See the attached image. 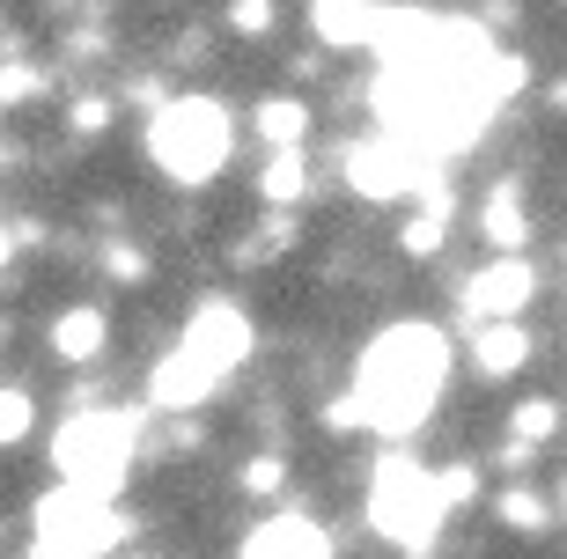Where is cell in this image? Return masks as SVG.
<instances>
[{
	"instance_id": "obj_1",
	"label": "cell",
	"mask_w": 567,
	"mask_h": 559,
	"mask_svg": "<svg viewBox=\"0 0 567 559\" xmlns=\"http://www.w3.org/2000/svg\"><path fill=\"white\" fill-rule=\"evenodd\" d=\"M442 383H450V339L435 324H391V332L369 339V353L354 369V413L377 435L405 442L442 397Z\"/></svg>"
},
{
	"instance_id": "obj_2",
	"label": "cell",
	"mask_w": 567,
	"mask_h": 559,
	"mask_svg": "<svg viewBox=\"0 0 567 559\" xmlns=\"http://www.w3.org/2000/svg\"><path fill=\"white\" fill-rule=\"evenodd\" d=\"M244 353H251V324H244V310H229V302H207V310L185 324L177 353L155 369L147 397H155V405H169V413H192L199 397H214L221 383H229Z\"/></svg>"
},
{
	"instance_id": "obj_3",
	"label": "cell",
	"mask_w": 567,
	"mask_h": 559,
	"mask_svg": "<svg viewBox=\"0 0 567 559\" xmlns=\"http://www.w3.org/2000/svg\"><path fill=\"white\" fill-rule=\"evenodd\" d=\"M457 500H450V478L413 464V456H391L377 464V486H369V522H377L383 538L399 545V552H427Z\"/></svg>"
},
{
	"instance_id": "obj_4",
	"label": "cell",
	"mask_w": 567,
	"mask_h": 559,
	"mask_svg": "<svg viewBox=\"0 0 567 559\" xmlns=\"http://www.w3.org/2000/svg\"><path fill=\"white\" fill-rule=\"evenodd\" d=\"M147 155L177 177V185H207L214 169L229 163V111L214 96H177V104L155 111L147 125Z\"/></svg>"
},
{
	"instance_id": "obj_5",
	"label": "cell",
	"mask_w": 567,
	"mask_h": 559,
	"mask_svg": "<svg viewBox=\"0 0 567 559\" xmlns=\"http://www.w3.org/2000/svg\"><path fill=\"white\" fill-rule=\"evenodd\" d=\"M133 435H141V413H74L52 442V464L82 494H118L133 464Z\"/></svg>"
},
{
	"instance_id": "obj_6",
	"label": "cell",
	"mask_w": 567,
	"mask_h": 559,
	"mask_svg": "<svg viewBox=\"0 0 567 559\" xmlns=\"http://www.w3.org/2000/svg\"><path fill=\"white\" fill-rule=\"evenodd\" d=\"M118 508H111V494H82V486H66L60 494L38 500V538H30V559H104L111 545H118Z\"/></svg>"
},
{
	"instance_id": "obj_7",
	"label": "cell",
	"mask_w": 567,
	"mask_h": 559,
	"mask_svg": "<svg viewBox=\"0 0 567 559\" xmlns=\"http://www.w3.org/2000/svg\"><path fill=\"white\" fill-rule=\"evenodd\" d=\"M347 177H354V191H369V199H399V191H421L427 155L413 141H399V133H377V141H361L354 155H347Z\"/></svg>"
},
{
	"instance_id": "obj_8",
	"label": "cell",
	"mask_w": 567,
	"mask_h": 559,
	"mask_svg": "<svg viewBox=\"0 0 567 559\" xmlns=\"http://www.w3.org/2000/svg\"><path fill=\"white\" fill-rule=\"evenodd\" d=\"M530 288H538V280H530L524 258H502V266H486L480 280L464 288V310L480 317V324H508V317L530 302Z\"/></svg>"
},
{
	"instance_id": "obj_9",
	"label": "cell",
	"mask_w": 567,
	"mask_h": 559,
	"mask_svg": "<svg viewBox=\"0 0 567 559\" xmlns=\"http://www.w3.org/2000/svg\"><path fill=\"white\" fill-rule=\"evenodd\" d=\"M244 559H332V538H324L310 516H274V522L251 530Z\"/></svg>"
},
{
	"instance_id": "obj_10",
	"label": "cell",
	"mask_w": 567,
	"mask_h": 559,
	"mask_svg": "<svg viewBox=\"0 0 567 559\" xmlns=\"http://www.w3.org/2000/svg\"><path fill=\"white\" fill-rule=\"evenodd\" d=\"M310 15H317V38H324V44H369L383 8H377V0H317Z\"/></svg>"
},
{
	"instance_id": "obj_11",
	"label": "cell",
	"mask_w": 567,
	"mask_h": 559,
	"mask_svg": "<svg viewBox=\"0 0 567 559\" xmlns=\"http://www.w3.org/2000/svg\"><path fill=\"white\" fill-rule=\"evenodd\" d=\"M524 353H530V339L516 332V317H508V324H480V346H472L480 375H516V369H524Z\"/></svg>"
},
{
	"instance_id": "obj_12",
	"label": "cell",
	"mask_w": 567,
	"mask_h": 559,
	"mask_svg": "<svg viewBox=\"0 0 567 559\" xmlns=\"http://www.w3.org/2000/svg\"><path fill=\"white\" fill-rule=\"evenodd\" d=\"M52 353L60 361H96L104 353V310H66L52 324Z\"/></svg>"
},
{
	"instance_id": "obj_13",
	"label": "cell",
	"mask_w": 567,
	"mask_h": 559,
	"mask_svg": "<svg viewBox=\"0 0 567 559\" xmlns=\"http://www.w3.org/2000/svg\"><path fill=\"white\" fill-rule=\"evenodd\" d=\"M480 221H486V236H494L502 250H516V244H524V199H516V185H502V191H494Z\"/></svg>"
},
{
	"instance_id": "obj_14",
	"label": "cell",
	"mask_w": 567,
	"mask_h": 559,
	"mask_svg": "<svg viewBox=\"0 0 567 559\" xmlns=\"http://www.w3.org/2000/svg\"><path fill=\"white\" fill-rule=\"evenodd\" d=\"M302 185H310V177H302V155H295V147H280L274 163H266V177H258V191H266V199H280V207H288V199H302Z\"/></svg>"
},
{
	"instance_id": "obj_15",
	"label": "cell",
	"mask_w": 567,
	"mask_h": 559,
	"mask_svg": "<svg viewBox=\"0 0 567 559\" xmlns=\"http://www.w3.org/2000/svg\"><path fill=\"white\" fill-rule=\"evenodd\" d=\"M302 125H310V118H302V104H288V96H274V104L258 111V133H266L274 147H295V141H302Z\"/></svg>"
},
{
	"instance_id": "obj_16",
	"label": "cell",
	"mask_w": 567,
	"mask_h": 559,
	"mask_svg": "<svg viewBox=\"0 0 567 559\" xmlns=\"http://www.w3.org/2000/svg\"><path fill=\"white\" fill-rule=\"evenodd\" d=\"M553 427H560V405H546V397L516 405V442H546Z\"/></svg>"
},
{
	"instance_id": "obj_17",
	"label": "cell",
	"mask_w": 567,
	"mask_h": 559,
	"mask_svg": "<svg viewBox=\"0 0 567 559\" xmlns=\"http://www.w3.org/2000/svg\"><path fill=\"white\" fill-rule=\"evenodd\" d=\"M22 427H30V397H22V391H0V442H16Z\"/></svg>"
},
{
	"instance_id": "obj_18",
	"label": "cell",
	"mask_w": 567,
	"mask_h": 559,
	"mask_svg": "<svg viewBox=\"0 0 567 559\" xmlns=\"http://www.w3.org/2000/svg\"><path fill=\"white\" fill-rule=\"evenodd\" d=\"M244 486H251V494H274V486H280V464H274V456H258L251 472H244Z\"/></svg>"
},
{
	"instance_id": "obj_19",
	"label": "cell",
	"mask_w": 567,
	"mask_h": 559,
	"mask_svg": "<svg viewBox=\"0 0 567 559\" xmlns=\"http://www.w3.org/2000/svg\"><path fill=\"white\" fill-rule=\"evenodd\" d=\"M502 516H508V522H524V530H538V500H530V494H508V500H502Z\"/></svg>"
},
{
	"instance_id": "obj_20",
	"label": "cell",
	"mask_w": 567,
	"mask_h": 559,
	"mask_svg": "<svg viewBox=\"0 0 567 559\" xmlns=\"http://www.w3.org/2000/svg\"><path fill=\"white\" fill-rule=\"evenodd\" d=\"M266 22H274L266 0H236V30H266Z\"/></svg>"
},
{
	"instance_id": "obj_21",
	"label": "cell",
	"mask_w": 567,
	"mask_h": 559,
	"mask_svg": "<svg viewBox=\"0 0 567 559\" xmlns=\"http://www.w3.org/2000/svg\"><path fill=\"white\" fill-rule=\"evenodd\" d=\"M0 258H8V236H0Z\"/></svg>"
}]
</instances>
